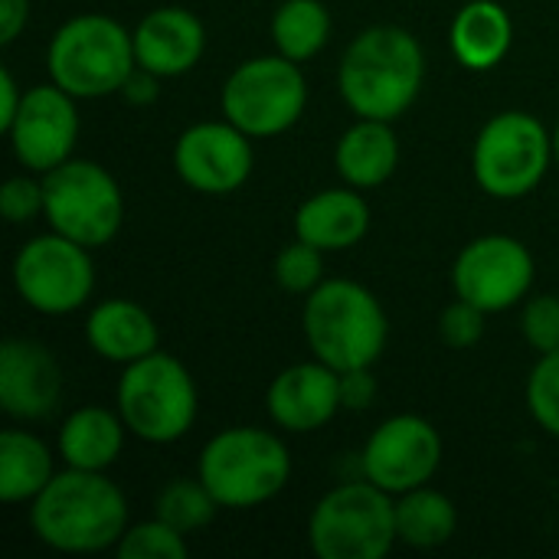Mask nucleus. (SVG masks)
<instances>
[{
  "instance_id": "obj_2",
  "label": "nucleus",
  "mask_w": 559,
  "mask_h": 559,
  "mask_svg": "<svg viewBox=\"0 0 559 559\" xmlns=\"http://www.w3.org/2000/svg\"><path fill=\"white\" fill-rule=\"evenodd\" d=\"M29 527L56 554H102L118 547L131 527V511L105 472L66 468L29 501Z\"/></svg>"
},
{
  "instance_id": "obj_31",
  "label": "nucleus",
  "mask_w": 559,
  "mask_h": 559,
  "mask_svg": "<svg viewBox=\"0 0 559 559\" xmlns=\"http://www.w3.org/2000/svg\"><path fill=\"white\" fill-rule=\"evenodd\" d=\"M521 334L537 357L559 350V295H537L524 305Z\"/></svg>"
},
{
  "instance_id": "obj_22",
  "label": "nucleus",
  "mask_w": 559,
  "mask_h": 559,
  "mask_svg": "<svg viewBox=\"0 0 559 559\" xmlns=\"http://www.w3.org/2000/svg\"><path fill=\"white\" fill-rule=\"evenodd\" d=\"M128 426L118 409L105 406H79L59 426L56 452L66 468L82 472H108L124 452Z\"/></svg>"
},
{
  "instance_id": "obj_6",
  "label": "nucleus",
  "mask_w": 559,
  "mask_h": 559,
  "mask_svg": "<svg viewBox=\"0 0 559 559\" xmlns=\"http://www.w3.org/2000/svg\"><path fill=\"white\" fill-rule=\"evenodd\" d=\"M115 409L134 439L147 445H170L193 429L200 393L183 360L154 350L121 370L115 386Z\"/></svg>"
},
{
  "instance_id": "obj_1",
  "label": "nucleus",
  "mask_w": 559,
  "mask_h": 559,
  "mask_svg": "<svg viewBox=\"0 0 559 559\" xmlns=\"http://www.w3.org/2000/svg\"><path fill=\"white\" fill-rule=\"evenodd\" d=\"M426 82V52L419 39L396 23L360 29L337 66V88L357 118H403Z\"/></svg>"
},
{
  "instance_id": "obj_30",
  "label": "nucleus",
  "mask_w": 559,
  "mask_h": 559,
  "mask_svg": "<svg viewBox=\"0 0 559 559\" xmlns=\"http://www.w3.org/2000/svg\"><path fill=\"white\" fill-rule=\"evenodd\" d=\"M527 409L547 436L559 439V350L534 364L527 377Z\"/></svg>"
},
{
  "instance_id": "obj_24",
  "label": "nucleus",
  "mask_w": 559,
  "mask_h": 559,
  "mask_svg": "<svg viewBox=\"0 0 559 559\" xmlns=\"http://www.w3.org/2000/svg\"><path fill=\"white\" fill-rule=\"evenodd\" d=\"M52 478H56L52 452L39 436L26 429H7L0 436V501L3 504H29Z\"/></svg>"
},
{
  "instance_id": "obj_7",
  "label": "nucleus",
  "mask_w": 559,
  "mask_h": 559,
  "mask_svg": "<svg viewBox=\"0 0 559 559\" xmlns=\"http://www.w3.org/2000/svg\"><path fill=\"white\" fill-rule=\"evenodd\" d=\"M308 544L321 559H383L396 534V498L373 481L331 488L308 518Z\"/></svg>"
},
{
  "instance_id": "obj_18",
  "label": "nucleus",
  "mask_w": 559,
  "mask_h": 559,
  "mask_svg": "<svg viewBox=\"0 0 559 559\" xmlns=\"http://www.w3.org/2000/svg\"><path fill=\"white\" fill-rule=\"evenodd\" d=\"M203 52L206 26L187 7H157L134 26V59L160 79H177L197 69Z\"/></svg>"
},
{
  "instance_id": "obj_3",
  "label": "nucleus",
  "mask_w": 559,
  "mask_h": 559,
  "mask_svg": "<svg viewBox=\"0 0 559 559\" xmlns=\"http://www.w3.org/2000/svg\"><path fill=\"white\" fill-rule=\"evenodd\" d=\"M301 331L311 354L337 373L373 367L390 341V318L380 298L350 278H324L305 295Z\"/></svg>"
},
{
  "instance_id": "obj_37",
  "label": "nucleus",
  "mask_w": 559,
  "mask_h": 559,
  "mask_svg": "<svg viewBox=\"0 0 559 559\" xmlns=\"http://www.w3.org/2000/svg\"><path fill=\"white\" fill-rule=\"evenodd\" d=\"M23 88H20V82L13 79V72L10 69H0V131H7L10 124H13V118H16V111H20V105H23Z\"/></svg>"
},
{
  "instance_id": "obj_8",
  "label": "nucleus",
  "mask_w": 559,
  "mask_h": 559,
  "mask_svg": "<svg viewBox=\"0 0 559 559\" xmlns=\"http://www.w3.org/2000/svg\"><path fill=\"white\" fill-rule=\"evenodd\" d=\"M308 108V79L301 62L275 56H252L239 62L219 92V111L252 141L292 131Z\"/></svg>"
},
{
  "instance_id": "obj_33",
  "label": "nucleus",
  "mask_w": 559,
  "mask_h": 559,
  "mask_svg": "<svg viewBox=\"0 0 559 559\" xmlns=\"http://www.w3.org/2000/svg\"><path fill=\"white\" fill-rule=\"evenodd\" d=\"M33 174V170H29ZM29 174H16L0 187V213L7 223L20 226L29 223L36 216L46 213V190H43V177H29Z\"/></svg>"
},
{
  "instance_id": "obj_9",
  "label": "nucleus",
  "mask_w": 559,
  "mask_h": 559,
  "mask_svg": "<svg viewBox=\"0 0 559 559\" xmlns=\"http://www.w3.org/2000/svg\"><path fill=\"white\" fill-rule=\"evenodd\" d=\"M554 160V134L531 111H501L488 118L472 147L475 183L495 200L534 193Z\"/></svg>"
},
{
  "instance_id": "obj_27",
  "label": "nucleus",
  "mask_w": 559,
  "mask_h": 559,
  "mask_svg": "<svg viewBox=\"0 0 559 559\" xmlns=\"http://www.w3.org/2000/svg\"><path fill=\"white\" fill-rule=\"evenodd\" d=\"M219 501L200 478H170L154 498V518L180 531L183 537L210 527L216 521Z\"/></svg>"
},
{
  "instance_id": "obj_28",
  "label": "nucleus",
  "mask_w": 559,
  "mask_h": 559,
  "mask_svg": "<svg viewBox=\"0 0 559 559\" xmlns=\"http://www.w3.org/2000/svg\"><path fill=\"white\" fill-rule=\"evenodd\" d=\"M115 554L121 559H187L190 547L180 531L164 524L160 518L131 524L124 537L118 540Z\"/></svg>"
},
{
  "instance_id": "obj_12",
  "label": "nucleus",
  "mask_w": 559,
  "mask_h": 559,
  "mask_svg": "<svg viewBox=\"0 0 559 559\" xmlns=\"http://www.w3.org/2000/svg\"><path fill=\"white\" fill-rule=\"evenodd\" d=\"M534 255L531 249L504 233H488L472 239L452 265L455 298L478 305L488 314L511 311L534 288Z\"/></svg>"
},
{
  "instance_id": "obj_10",
  "label": "nucleus",
  "mask_w": 559,
  "mask_h": 559,
  "mask_svg": "<svg viewBox=\"0 0 559 559\" xmlns=\"http://www.w3.org/2000/svg\"><path fill=\"white\" fill-rule=\"evenodd\" d=\"M39 177L46 190L43 219L52 233H62L88 249H102L121 233L128 213L124 193L102 164L69 157L66 164Z\"/></svg>"
},
{
  "instance_id": "obj_32",
  "label": "nucleus",
  "mask_w": 559,
  "mask_h": 559,
  "mask_svg": "<svg viewBox=\"0 0 559 559\" xmlns=\"http://www.w3.org/2000/svg\"><path fill=\"white\" fill-rule=\"evenodd\" d=\"M485 318H488V311H481L478 305H472L465 298H455L439 314V337H442V344L452 347V350L475 347L485 337Z\"/></svg>"
},
{
  "instance_id": "obj_21",
  "label": "nucleus",
  "mask_w": 559,
  "mask_h": 559,
  "mask_svg": "<svg viewBox=\"0 0 559 559\" xmlns=\"http://www.w3.org/2000/svg\"><path fill=\"white\" fill-rule=\"evenodd\" d=\"M334 167L347 187H383L400 167V138L393 131V121L357 118L334 147Z\"/></svg>"
},
{
  "instance_id": "obj_15",
  "label": "nucleus",
  "mask_w": 559,
  "mask_h": 559,
  "mask_svg": "<svg viewBox=\"0 0 559 559\" xmlns=\"http://www.w3.org/2000/svg\"><path fill=\"white\" fill-rule=\"evenodd\" d=\"M75 102L79 98L59 88L56 82L26 88L13 124L3 131L10 138V147L20 167L33 174H49L52 167L75 157L72 151L82 131Z\"/></svg>"
},
{
  "instance_id": "obj_29",
  "label": "nucleus",
  "mask_w": 559,
  "mask_h": 559,
  "mask_svg": "<svg viewBox=\"0 0 559 559\" xmlns=\"http://www.w3.org/2000/svg\"><path fill=\"white\" fill-rule=\"evenodd\" d=\"M272 275H275L282 292L305 298V295H311L324 282V252L308 246V242H301V239H295V242H288L275 255Z\"/></svg>"
},
{
  "instance_id": "obj_5",
  "label": "nucleus",
  "mask_w": 559,
  "mask_h": 559,
  "mask_svg": "<svg viewBox=\"0 0 559 559\" xmlns=\"http://www.w3.org/2000/svg\"><path fill=\"white\" fill-rule=\"evenodd\" d=\"M46 69L49 79L79 102L118 95L138 69L134 33H128L115 16L79 13L52 33Z\"/></svg>"
},
{
  "instance_id": "obj_23",
  "label": "nucleus",
  "mask_w": 559,
  "mask_h": 559,
  "mask_svg": "<svg viewBox=\"0 0 559 559\" xmlns=\"http://www.w3.org/2000/svg\"><path fill=\"white\" fill-rule=\"evenodd\" d=\"M514 43V20L498 0H468L449 29L452 56L468 72H491Z\"/></svg>"
},
{
  "instance_id": "obj_38",
  "label": "nucleus",
  "mask_w": 559,
  "mask_h": 559,
  "mask_svg": "<svg viewBox=\"0 0 559 559\" xmlns=\"http://www.w3.org/2000/svg\"><path fill=\"white\" fill-rule=\"evenodd\" d=\"M554 160H557V167H559V118H557V128H554Z\"/></svg>"
},
{
  "instance_id": "obj_26",
  "label": "nucleus",
  "mask_w": 559,
  "mask_h": 559,
  "mask_svg": "<svg viewBox=\"0 0 559 559\" xmlns=\"http://www.w3.org/2000/svg\"><path fill=\"white\" fill-rule=\"evenodd\" d=\"M331 10L321 0H282L272 13V43L292 62L314 59L331 43Z\"/></svg>"
},
{
  "instance_id": "obj_19",
  "label": "nucleus",
  "mask_w": 559,
  "mask_h": 559,
  "mask_svg": "<svg viewBox=\"0 0 559 559\" xmlns=\"http://www.w3.org/2000/svg\"><path fill=\"white\" fill-rule=\"evenodd\" d=\"M370 203L357 187H331L308 197L295 213V239L321 249L344 252L367 239Z\"/></svg>"
},
{
  "instance_id": "obj_20",
  "label": "nucleus",
  "mask_w": 559,
  "mask_h": 559,
  "mask_svg": "<svg viewBox=\"0 0 559 559\" xmlns=\"http://www.w3.org/2000/svg\"><path fill=\"white\" fill-rule=\"evenodd\" d=\"M85 341L95 357L121 367L160 350V331L154 314L131 298L98 301L85 318Z\"/></svg>"
},
{
  "instance_id": "obj_17",
  "label": "nucleus",
  "mask_w": 559,
  "mask_h": 559,
  "mask_svg": "<svg viewBox=\"0 0 559 559\" xmlns=\"http://www.w3.org/2000/svg\"><path fill=\"white\" fill-rule=\"evenodd\" d=\"M269 419L292 436H308L324 429L341 409V373L328 364L305 360L285 367L265 393Z\"/></svg>"
},
{
  "instance_id": "obj_36",
  "label": "nucleus",
  "mask_w": 559,
  "mask_h": 559,
  "mask_svg": "<svg viewBox=\"0 0 559 559\" xmlns=\"http://www.w3.org/2000/svg\"><path fill=\"white\" fill-rule=\"evenodd\" d=\"M29 23V0H0V43L10 46Z\"/></svg>"
},
{
  "instance_id": "obj_14",
  "label": "nucleus",
  "mask_w": 559,
  "mask_h": 559,
  "mask_svg": "<svg viewBox=\"0 0 559 559\" xmlns=\"http://www.w3.org/2000/svg\"><path fill=\"white\" fill-rule=\"evenodd\" d=\"M174 174L197 193H236L255 167V147L233 121H197L174 144Z\"/></svg>"
},
{
  "instance_id": "obj_35",
  "label": "nucleus",
  "mask_w": 559,
  "mask_h": 559,
  "mask_svg": "<svg viewBox=\"0 0 559 559\" xmlns=\"http://www.w3.org/2000/svg\"><path fill=\"white\" fill-rule=\"evenodd\" d=\"M128 105H151V102H157V95H160V75H154V72H147V69H134L131 75H128V82L121 85V92H118Z\"/></svg>"
},
{
  "instance_id": "obj_25",
  "label": "nucleus",
  "mask_w": 559,
  "mask_h": 559,
  "mask_svg": "<svg viewBox=\"0 0 559 559\" xmlns=\"http://www.w3.org/2000/svg\"><path fill=\"white\" fill-rule=\"evenodd\" d=\"M459 531V511L452 498L423 485L396 498V534L413 550L445 547Z\"/></svg>"
},
{
  "instance_id": "obj_16",
  "label": "nucleus",
  "mask_w": 559,
  "mask_h": 559,
  "mask_svg": "<svg viewBox=\"0 0 559 559\" xmlns=\"http://www.w3.org/2000/svg\"><path fill=\"white\" fill-rule=\"evenodd\" d=\"M62 370L49 347L7 337L0 347V409L16 423H39L59 409Z\"/></svg>"
},
{
  "instance_id": "obj_4",
  "label": "nucleus",
  "mask_w": 559,
  "mask_h": 559,
  "mask_svg": "<svg viewBox=\"0 0 559 559\" xmlns=\"http://www.w3.org/2000/svg\"><path fill=\"white\" fill-rule=\"evenodd\" d=\"M197 478L226 511H252L278 498L292 481V452L282 436L259 426L216 432L200 459Z\"/></svg>"
},
{
  "instance_id": "obj_11",
  "label": "nucleus",
  "mask_w": 559,
  "mask_h": 559,
  "mask_svg": "<svg viewBox=\"0 0 559 559\" xmlns=\"http://www.w3.org/2000/svg\"><path fill=\"white\" fill-rule=\"evenodd\" d=\"M13 288L26 308L62 318L88 305L95 292L92 249L62 233L33 236L13 259Z\"/></svg>"
},
{
  "instance_id": "obj_13",
  "label": "nucleus",
  "mask_w": 559,
  "mask_h": 559,
  "mask_svg": "<svg viewBox=\"0 0 559 559\" xmlns=\"http://www.w3.org/2000/svg\"><path fill=\"white\" fill-rule=\"evenodd\" d=\"M442 455L445 445L439 429L416 413H400L383 419L370 432L360 455V468L367 481L400 498L413 488L429 485L442 465Z\"/></svg>"
},
{
  "instance_id": "obj_34",
  "label": "nucleus",
  "mask_w": 559,
  "mask_h": 559,
  "mask_svg": "<svg viewBox=\"0 0 559 559\" xmlns=\"http://www.w3.org/2000/svg\"><path fill=\"white\" fill-rule=\"evenodd\" d=\"M370 370H373V367L341 373V403H344V409L360 413V409H370V406L377 403V393H380V390H377V380H373Z\"/></svg>"
}]
</instances>
